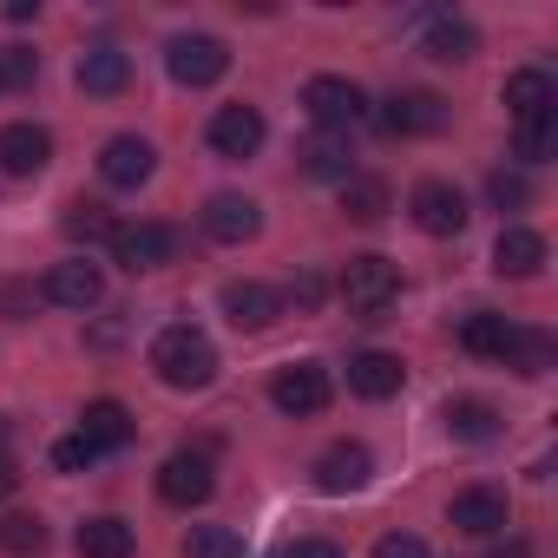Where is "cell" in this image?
Here are the masks:
<instances>
[{
	"mask_svg": "<svg viewBox=\"0 0 558 558\" xmlns=\"http://www.w3.org/2000/svg\"><path fill=\"white\" fill-rule=\"evenodd\" d=\"M210 493H217V473H210L204 453H171V460L158 466V499H165V506H184V512H191V506H204Z\"/></svg>",
	"mask_w": 558,
	"mask_h": 558,
	"instance_id": "e0dca14e",
	"label": "cell"
},
{
	"mask_svg": "<svg viewBox=\"0 0 558 558\" xmlns=\"http://www.w3.org/2000/svg\"><path fill=\"white\" fill-rule=\"evenodd\" d=\"M53 165V132L34 125V119H14V125H0V171L8 178H40Z\"/></svg>",
	"mask_w": 558,
	"mask_h": 558,
	"instance_id": "7c38bea8",
	"label": "cell"
},
{
	"mask_svg": "<svg viewBox=\"0 0 558 558\" xmlns=\"http://www.w3.org/2000/svg\"><path fill=\"white\" fill-rule=\"evenodd\" d=\"M276 316H283V290H269V283H223V323L236 336H263V329H276Z\"/></svg>",
	"mask_w": 558,
	"mask_h": 558,
	"instance_id": "4fadbf2b",
	"label": "cell"
},
{
	"mask_svg": "<svg viewBox=\"0 0 558 558\" xmlns=\"http://www.w3.org/2000/svg\"><path fill=\"white\" fill-rule=\"evenodd\" d=\"M375 480V453L362 447V440H336L323 460H316V486L329 493V499H342V493H362Z\"/></svg>",
	"mask_w": 558,
	"mask_h": 558,
	"instance_id": "ac0fdd59",
	"label": "cell"
},
{
	"mask_svg": "<svg viewBox=\"0 0 558 558\" xmlns=\"http://www.w3.org/2000/svg\"><path fill=\"white\" fill-rule=\"evenodd\" d=\"M493 269H499V276H512V283L538 276V269H545V236H538V230H525V223H506V230H499V243H493Z\"/></svg>",
	"mask_w": 558,
	"mask_h": 558,
	"instance_id": "603a6c76",
	"label": "cell"
},
{
	"mask_svg": "<svg viewBox=\"0 0 558 558\" xmlns=\"http://www.w3.org/2000/svg\"><path fill=\"white\" fill-rule=\"evenodd\" d=\"M558 151V125L551 119H538V125H512V158L519 165H545Z\"/></svg>",
	"mask_w": 558,
	"mask_h": 558,
	"instance_id": "836d02e7",
	"label": "cell"
},
{
	"mask_svg": "<svg viewBox=\"0 0 558 558\" xmlns=\"http://www.w3.org/2000/svg\"><path fill=\"white\" fill-rule=\"evenodd\" d=\"M283 558H342V545H336V538H296Z\"/></svg>",
	"mask_w": 558,
	"mask_h": 558,
	"instance_id": "74e56055",
	"label": "cell"
},
{
	"mask_svg": "<svg viewBox=\"0 0 558 558\" xmlns=\"http://www.w3.org/2000/svg\"><path fill=\"white\" fill-rule=\"evenodd\" d=\"M73 545H80V558H132L138 551V532L119 512H99V519H86L73 532Z\"/></svg>",
	"mask_w": 558,
	"mask_h": 558,
	"instance_id": "484cf974",
	"label": "cell"
},
{
	"mask_svg": "<svg viewBox=\"0 0 558 558\" xmlns=\"http://www.w3.org/2000/svg\"><path fill=\"white\" fill-rule=\"evenodd\" d=\"M204 138H210V151H217V158L243 165V158H256V151H263L269 125H263V112H256V106H243V99H236V106H217V112H210Z\"/></svg>",
	"mask_w": 558,
	"mask_h": 558,
	"instance_id": "ba28073f",
	"label": "cell"
},
{
	"mask_svg": "<svg viewBox=\"0 0 558 558\" xmlns=\"http://www.w3.org/2000/svg\"><path fill=\"white\" fill-rule=\"evenodd\" d=\"M493 558H532V545H525V538H506V545H499Z\"/></svg>",
	"mask_w": 558,
	"mask_h": 558,
	"instance_id": "60d3db41",
	"label": "cell"
},
{
	"mask_svg": "<svg viewBox=\"0 0 558 558\" xmlns=\"http://www.w3.org/2000/svg\"><path fill=\"white\" fill-rule=\"evenodd\" d=\"M66 236L73 243H112L119 236V217L106 204H93V197H73L66 204Z\"/></svg>",
	"mask_w": 558,
	"mask_h": 558,
	"instance_id": "f546056e",
	"label": "cell"
},
{
	"mask_svg": "<svg viewBox=\"0 0 558 558\" xmlns=\"http://www.w3.org/2000/svg\"><path fill=\"white\" fill-rule=\"evenodd\" d=\"M296 171H303V178H316V184H342V178H355V151H349V138L316 132V138H303V145H296Z\"/></svg>",
	"mask_w": 558,
	"mask_h": 558,
	"instance_id": "44dd1931",
	"label": "cell"
},
{
	"mask_svg": "<svg viewBox=\"0 0 558 558\" xmlns=\"http://www.w3.org/2000/svg\"><path fill=\"white\" fill-rule=\"evenodd\" d=\"M506 112H512V125L558 119V80H551L545 66H519V73H506Z\"/></svg>",
	"mask_w": 558,
	"mask_h": 558,
	"instance_id": "5bb4252c",
	"label": "cell"
},
{
	"mask_svg": "<svg viewBox=\"0 0 558 558\" xmlns=\"http://www.w3.org/2000/svg\"><path fill=\"white\" fill-rule=\"evenodd\" d=\"M40 296H47L53 310H99V296H106V269L86 263V256L53 263V269L40 276Z\"/></svg>",
	"mask_w": 558,
	"mask_h": 558,
	"instance_id": "30bf717a",
	"label": "cell"
},
{
	"mask_svg": "<svg viewBox=\"0 0 558 558\" xmlns=\"http://www.w3.org/2000/svg\"><path fill=\"white\" fill-rule=\"evenodd\" d=\"M151 375L178 395H197V388L217 381V342L197 323H165L151 336Z\"/></svg>",
	"mask_w": 558,
	"mask_h": 558,
	"instance_id": "6da1fadb",
	"label": "cell"
},
{
	"mask_svg": "<svg viewBox=\"0 0 558 558\" xmlns=\"http://www.w3.org/2000/svg\"><path fill=\"white\" fill-rule=\"evenodd\" d=\"M329 395H336V381H329L323 362H290V368H276V381H269V408H276V414H290V421L323 414Z\"/></svg>",
	"mask_w": 558,
	"mask_h": 558,
	"instance_id": "5b68a950",
	"label": "cell"
},
{
	"mask_svg": "<svg viewBox=\"0 0 558 558\" xmlns=\"http://www.w3.org/2000/svg\"><path fill=\"white\" fill-rule=\"evenodd\" d=\"M80 434H86L99 453H119V447H132L138 421H132V408H125V401L99 395V401H86V414H80Z\"/></svg>",
	"mask_w": 558,
	"mask_h": 558,
	"instance_id": "7402d4cb",
	"label": "cell"
},
{
	"mask_svg": "<svg viewBox=\"0 0 558 558\" xmlns=\"http://www.w3.org/2000/svg\"><path fill=\"white\" fill-rule=\"evenodd\" d=\"M408 210H414V223L427 230V236H460L466 230V197H460V184H447V178H427V184H414V197H408Z\"/></svg>",
	"mask_w": 558,
	"mask_h": 558,
	"instance_id": "8fae6325",
	"label": "cell"
},
{
	"mask_svg": "<svg viewBox=\"0 0 558 558\" xmlns=\"http://www.w3.org/2000/svg\"><path fill=\"white\" fill-rule=\"evenodd\" d=\"M342 210H349L355 223H375V217H388V178H375V171H355V178H342Z\"/></svg>",
	"mask_w": 558,
	"mask_h": 558,
	"instance_id": "83f0119b",
	"label": "cell"
},
{
	"mask_svg": "<svg viewBox=\"0 0 558 558\" xmlns=\"http://www.w3.org/2000/svg\"><path fill=\"white\" fill-rule=\"evenodd\" d=\"M151 171H158V151H151L138 132L106 138V151H99V178H106L112 191H138V184H151Z\"/></svg>",
	"mask_w": 558,
	"mask_h": 558,
	"instance_id": "9a60e30c",
	"label": "cell"
},
{
	"mask_svg": "<svg viewBox=\"0 0 558 558\" xmlns=\"http://www.w3.org/2000/svg\"><path fill=\"white\" fill-rule=\"evenodd\" d=\"M375 558H434L421 532H381L375 538Z\"/></svg>",
	"mask_w": 558,
	"mask_h": 558,
	"instance_id": "8d00e7d4",
	"label": "cell"
},
{
	"mask_svg": "<svg viewBox=\"0 0 558 558\" xmlns=\"http://www.w3.org/2000/svg\"><path fill=\"white\" fill-rule=\"evenodd\" d=\"M401 381H408L401 355H388V349H362V355H349V395H362V401H395Z\"/></svg>",
	"mask_w": 558,
	"mask_h": 558,
	"instance_id": "d6986e66",
	"label": "cell"
},
{
	"mask_svg": "<svg viewBox=\"0 0 558 558\" xmlns=\"http://www.w3.org/2000/svg\"><path fill=\"white\" fill-rule=\"evenodd\" d=\"M53 466H60V473H86V466H99V447H93L86 434H66V440L53 447Z\"/></svg>",
	"mask_w": 558,
	"mask_h": 558,
	"instance_id": "d590c367",
	"label": "cell"
},
{
	"mask_svg": "<svg viewBox=\"0 0 558 558\" xmlns=\"http://www.w3.org/2000/svg\"><path fill=\"white\" fill-rule=\"evenodd\" d=\"M506 368H519V375H545V368H551V336H545V329H512Z\"/></svg>",
	"mask_w": 558,
	"mask_h": 558,
	"instance_id": "1f68e13d",
	"label": "cell"
},
{
	"mask_svg": "<svg viewBox=\"0 0 558 558\" xmlns=\"http://www.w3.org/2000/svg\"><path fill=\"white\" fill-rule=\"evenodd\" d=\"M14 486H21V466H14V453H0V499H14Z\"/></svg>",
	"mask_w": 558,
	"mask_h": 558,
	"instance_id": "ab89813d",
	"label": "cell"
},
{
	"mask_svg": "<svg viewBox=\"0 0 558 558\" xmlns=\"http://www.w3.org/2000/svg\"><path fill=\"white\" fill-rule=\"evenodd\" d=\"M421 47H427V60L460 66V60H473V53H480V27H473V21H460V14H427Z\"/></svg>",
	"mask_w": 558,
	"mask_h": 558,
	"instance_id": "cb8c5ba5",
	"label": "cell"
},
{
	"mask_svg": "<svg viewBox=\"0 0 558 558\" xmlns=\"http://www.w3.org/2000/svg\"><path fill=\"white\" fill-rule=\"evenodd\" d=\"M40 80V53L34 47H0V93H27Z\"/></svg>",
	"mask_w": 558,
	"mask_h": 558,
	"instance_id": "e575fe53",
	"label": "cell"
},
{
	"mask_svg": "<svg viewBox=\"0 0 558 558\" xmlns=\"http://www.w3.org/2000/svg\"><path fill=\"white\" fill-rule=\"evenodd\" d=\"M171 256H178V230H171V223H158V217L119 223V236H112V263H119V269H132V276H151V269H165Z\"/></svg>",
	"mask_w": 558,
	"mask_h": 558,
	"instance_id": "8992f818",
	"label": "cell"
},
{
	"mask_svg": "<svg viewBox=\"0 0 558 558\" xmlns=\"http://www.w3.org/2000/svg\"><path fill=\"white\" fill-rule=\"evenodd\" d=\"M440 421H447V434H453L460 447H486V440H499V434H506L499 408H493V401H473V395H466V401H447V414H440Z\"/></svg>",
	"mask_w": 558,
	"mask_h": 558,
	"instance_id": "d4e9b609",
	"label": "cell"
},
{
	"mask_svg": "<svg viewBox=\"0 0 558 558\" xmlns=\"http://www.w3.org/2000/svg\"><path fill=\"white\" fill-rule=\"evenodd\" d=\"M204 236L210 243H250L256 230H263V210H256V197H243V191H217V197H204Z\"/></svg>",
	"mask_w": 558,
	"mask_h": 558,
	"instance_id": "2e32d148",
	"label": "cell"
},
{
	"mask_svg": "<svg viewBox=\"0 0 558 558\" xmlns=\"http://www.w3.org/2000/svg\"><path fill=\"white\" fill-rule=\"evenodd\" d=\"M290 303H296V310H316V303H323V276H296V283H290Z\"/></svg>",
	"mask_w": 558,
	"mask_h": 558,
	"instance_id": "f35d334b",
	"label": "cell"
},
{
	"mask_svg": "<svg viewBox=\"0 0 558 558\" xmlns=\"http://www.w3.org/2000/svg\"><path fill=\"white\" fill-rule=\"evenodd\" d=\"M447 119H453V106H447L440 93H427V86L388 93V99H381V112H375L381 138H434V132H447Z\"/></svg>",
	"mask_w": 558,
	"mask_h": 558,
	"instance_id": "277c9868",
	"label": "cell"
},
{
	"mask_svg": "<svg viewBox=\"0 0 558 558\" xmlns=\"http://www.w3.org/2000/svg\"><path fill=\"white\" fill-rule=\"evenodd\" d=\"M73 80H80V93H93V99H119V93L132 86V53H119V47H86L80 66H73Z\"/></svg>",
	"mask_w": 558,
	"mask_h": 558,
	"instance_id": "ffe728a7",
	"label": "cell"
},
{
	"mask_svg": "<svg viewBox=\"0 0 558 558\" xmlns=\"http://www.w3.org/2000/svg\"><path fill=\"white\" fill-rule=\"evenodd\" d=\"M184 558H250L236 525H191L184 532Z\"/></svg>",
	"mask_w": 558,
	"mask_h": 558,
	"instance_id": "4dcf8cb0",
	"label": "cell"
},
{
	"mask_svg": "<svg viewBox=\"0 0 558 558\" xmlns=\"http://www.w3.org/2000/svg\"><path fill=\"white\" fill-rule=\"evenodd\" d=\"M342 303L355 323H388V310L401 303V269L388 256H349L342 263Z\"/></svg>",
	"mask_w": 558,
	"mask_h": 558,
	"instance_id": "7a4b0ae2",
	"label": "cell"
},
{
	"mask_svg": "<svg viewBox=\"0 0 558 558\" xmlns=\"http://www.w3.org/2000/svg\"><path fill=\"white\" fill-rule=\"evenodd\" d=\"M47 519L40 512H8V519H0V551H8V558H40L47 551Z\"/></svg>",
	"mask_w": 558,
	"mask_h": 558,
	"instance_id": "f1b7e54d",
	"label": "cell"
},
{
	"mask_svg": "<svg viewBox=\"0 0 558 558\" xmlns=\"http://www.w3.org/2000/svg\"><path fill=\"white\" fill-rule=\"evenodd\" d=\"M165 73H171L178 86H217V80L230 73V47H223L217 34H178V40L165 47Z\"/></svg>",
	"mask_w": 558,
	"mask_h": 558,
	"instance_id": "52a82bcc",
	"label": "cell"
},
{
	"mask_svg": "<svg viewBox=\"0 0 558 558\" xmlns=\"http://www.w3.org/2000/svg\"><path fill=\"white\" fill-rule=\"evenodd\" d=\"M303 112L316 119V132L349 138V132L368 119V93H362L355 80H342V73H316V80L303 86Z\"/></svg>",
	"mask_w": 558,
	"mask_h": 558,
	"instance_id": "3957f363",
	"label": "cell"
},
{
	"mask_svg": "<svg viewBox=\"0 0 558 558\" xmlns=\"http://www.w3.org/2000/svg\"><path fill=\"white\" fill-rule=\"evenodd\" d=\"M486 204H493V210H525V204H532V178H525L519 165H499V171L486 178Z\"/></svg>",
	"mask_w": 558,
	"mask_h": 558,
	"instance_id": "d6a6232c",
	"label": "cell"
},
{
	"mask_svg": "<svg viewBox=\"0 0 558 558\" xmlns=\"http://www.w3.org/2000/svg\"><path fill=\"white\" fill-rule=\"evenodd\" d=\"M512 329H519V323H506V316H493V310H473V316H460V349L480 355V362H506Z\"/></svg>",
	"mask_w": 558,
	"mask_h": 558,
	"instance_id": "4316f807",
	"label": "cell"
},
{
	"mask_svg": "<svg viewBox=\"0 0 558 558\" xmlns=\"http://www.w3.org/2000/svg\"><path fill=\"white\" fill-rule=\"evenodd\" d=\"M447 525H453L460 538H499V532L512 525V506H506L499 486H466V493H453Z\"/></svg>",
	"mask_w": 558,
	"mask_h": 558,
	"instance_id": "9c48e42d",
	"label": "cell"
}]
</instances>
